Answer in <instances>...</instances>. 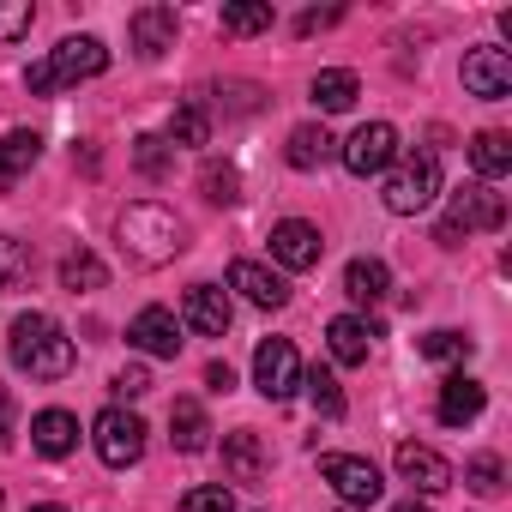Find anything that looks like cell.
I'll return each instance as SVG.
<instances>
[{"label":"cell","instance_id":"cell-1","mask_svg":"<svg viewBox=\"0 0 512 512\" xmlns=\"http://www.w3.org/2000/svg\"><path fill=\"white\" fill-rule=\"evenodd\" d=\"M7 356H13V368L31 374V380H67L73 362H79L73 338H67L61 320H49V314H19V320L7 326Z\"/></svg>","mask_w":512,"mask_h":512},{"label":"cell","instance_id":"cell-2","mask_svg":"<svg viewBox=\"0 0 512 512\" xmlns=\"http://www.w3.org/2000/svg\"><path fill=\"white\" fill-rule=\"evenodd\" d=\"M115 241H121V253H127L133 266H169L175 253L187 247V229H181V217L169 205L139 199V205H127L115 217Z\"/></svg>","mask_w":512,"mask_h":512},{"label":"cell","instance_id":"cell-3","mask_svg":"<svg viewBox=\"0 0 512 512\" xmlns=\"http://www.w3.org/2000/svg\"><path fill=\"white\" fill-rule=\"evenodd\" d=\"M103 67H109L103 37H67L61 49H49L43 61H31L25 85H31V97H55V91H67V85H79V79H97Z\"/></svg>","mask_w":512,"mask_h":512},{"label":"cell","instance_id":"cell-4","mask_svg":"<svg viewBox=\"0 0 512 512\" xmlns=\"http://www.w3.org/2000/svg\"><path fill=\"white\" fill-rule=\"evenodd\" d=\"M386 211H398V217H416V211H428L434 199H440V157L434 151H410V157H398L392 163V175H386Z\"/></svg>","mask_w":512,"mask_h":512},{"label":"cell","instance_id":"cell-5","mask_svg":"<svg viewBox=\"0 0 512 512\" xmlns=\"http://www.w3.org/2000/svg\"><path fill=\"white\" fill-rule=\"evenodd\" d=\"M500 223H506V199L488 193V187L476 181V187H458V193H452V205H446L434 241H440V247H464V235H476V229H500Z\"/></svg>","mask_w":512,"mask_h":512},{"label":"cell","instance_id":"cell-6","mask_svg":"<svg viewBox=\"0 0 512 512\" xmlns=\"http://www.w3.org/2000/svg\"><path fill=\"white\" fill-rule=\"evenodd\" d=\"M91 440H97V458H103L109 470H127V464L145 458V422H139L133 410H121V404H109V410L91 422Z\"/></svg>","mask_w":512,"mask_h":512},{"label":"cell","instance_id":"cell-7","mask_svg":"<svg viewBox=\"0 0 512 512\" xmlns=\"http://www.w3.org/2000/svg\"><path fill=\"white\" fill-rule=\"evenodd\" d=\"M253 386H260V398H272V404L296 398V386H302V356H296L290 338H266L260 350H253Z\"/></svg>","mask_w":512,"mask_h":512},{"label":"cell","instance_id":"cell-8","mask_svg":"<svg viewBox=\"0 0 512 512\" xmlns=\"http://www.w3.org/2000/svg\"><path fill=\"white\" fill-rule=\"evenodd\" d=\"M338 157H344V169L350 175H386L392 163H398V127L392 121H368V127H356L344 145H338Z\"/></svg>","mask_w":512,"mask_h":512},{"label":"cell","instance_id":"cell-9","mask_svg":"<svg viewBox=\"0 0 512 512\" xmlns=\"http://www.w3.org/2000/svg\"><path fill=\"white\" fill-rule=\"evenodd\" d=\"M320 476L332 482V494H338L344 506H374V500L386 494L380 470H374L368 458H356V452H326V458H320Z\"/></svg>","mask_w":512,"mask_h":512},{"label":"cell","instance_id":"cell-10","mask_svg":"<svg viewBox=\"0 0 512 512\" xmlns=\"http://www.w3.org/2000/svg\"><path fill=\"white\" fill-rule=\"evenodd\" d=\"M320 253H326V241H320L314 223L284 217V223L272 229V260H278L284 272H314V266H320Z\"/></svg>","mask_w":512,"mask_h":512},{"label":"cell","instance_id":"cell-11","mask_svg":"<svg viewBox=\"0 0 512 512\" xmlns=\"http://www.w3.org/2000/svg\"><path fill=\"white\" fill-rule=\"evenodd\" d=\"M464 91L482 103H500L512 91V55L506 49H470L464 55Z\"/></svg>","mask_w":512,"mask_h":512},{"label":"cell","instance_id":"cell-12","mask_svg":"<svg viewBox=\"0 0 512 512\" xmlns=\"http://www.w3.org/2000/svg\"><path fill=\"white\" fill-rule=\"evenodd\" d=\"M181 326H193L199 338H223V332L235 326V308H229V296H223L217 284H193V290L181 296Z\"/></svg>","mask_w":512,"mask_h":512},{"label":"cell","instance_id":"cell-13","mask_svg":"<svg viewBox=\"0 0 512 512\" xmlns=\"http://www.w3.org/2000/svg\"><path fill=\"white\" fill-rule=\"evenodd\" d=\"M127 344L145 356H181V320L169 308H139L127 326Z\"/></svg>","mask_w":512,"mask_h":512},{"label":"cell","instance_id":"cell-14","mask_svg":"<svg viewBox=\"0 0 512 512\" xmlns=\"http://www.w3.org/2000/svg\"><path fill=\"white\" fill-rule=\"evenodd\" d=\"M223 470H229V482H266V470H272V452H266V440L253 434V428H235V434H223Z\"/></svg>","mask_w":512,"mask_h":512},{"label":"cell","instance_id":"cell-15","mask_svg":"<svg viewBox=\"0 0 512 512\" xmlns=\"http://www.w3.org/2000/svg\"><path fill=\"white\" fill-rule=\"evenodd\" d=\"M398 476H404L416 494H440V488H452V464H446L434 446H416V440L398 446Z\"/></svg>","mask_w":512,"mask_h":512},{"label":"cell","instance_id":"cell-16","mask_svg":"<svg viewBox=\"0 0 512 512\" xmlns=\"http://www.w3.org/2000/svg\"><path fill=\"white\" fill-rule=\"evenodd\" d=\"M229 290H241L253 308H284L290 302V284L272 266H260V260H235L229 266Z\"/></svg>","mask_w":512,"mask_h":512},{"label":"cell","instance_id":"cell-17","mask_svg":"<svg viewBox=\"0 0 512 512\" xmlns=\"http://www.w3.org/2000/svg\"><path fill=\"white\" fill-rule=\"evenodd\" d=\"M127 31H133V49H139L145 61H157V55H169V49H175L181 19H175V7H139V13L127 19Z\"/></svg>","mask_w":512,"mask_h":512},{"label":"cell","instance_id":"cell-18","mask_svg":"<svg viewBox=\"0 0 512 512\" xmlns=\"http://www.w3.org/2000/svg\"><path fill=\"white\" fill-rule=\"evenodd\" d=\"M482 404H488V386H482V380H470V374H452V380L440 386V422H446V428L476 422V416H482Z\"/></svg>","mask_w":512,"mask_h":512},{"label":"cell","instance_id":"cell-19","mask_svg":"<svg viewBox=\"0 0 512 512\" xmlns=\"http://www.w3.org/2000/svg\"><path fill=\"white\" fill-rule=\"evenodd\" d=\"M31 446H37L43 458H67V452L79 446V416H73V410H37V416H31Z\"/></svg>","mask_w":512,"mask_h":512},{"label":"cell","instance_id":"cell-20","mask_svg":"<svg viewBox=\"0 0 512 512\" xmlns=\"http://www.w3.org/2000/svg\"><path fill=\"white\" fill-rule=\"evenodd\" d=\"M380 332L368 326V320H356V314H338L332 326H326V344H332V362H344V368H362L368 362V344H374Z\"/></svg>","mask_w":512,"mask_h":512},{"label":"cell","instance_id":"cell-21","mask_svg":"<svg viewBox=\"0 0 512 512\" xmlns=\"http://www.w3.org/2000/svg\"><path fill=\"white\" fill-rule=\"evenodd\" d=\"M37 157H43V139H37L31 127L7 133V139H0V187H19V181L37 169Z\"/></svg>","mask_w":512,"mask_h":512},{"label":"cell","instance_id":"cell-22","mask_svg":"<svg viewBox=\"0 0 512 512\" xmlns=\"http://www.w3.org/2000/svg\"><path fill=\"white\" fill-rule=\"evenodd\" d=\"M356 97H362V79H356L350 67L314 73V109H320V115H344V109H356Z\"/></svg>","mask_w":512,"mask_h":512},{"label":"cell","instance_id":"cell-23","mask_svg":"<svg viewBox=\"0 0 512 512\" xmlns=\"http://www.w3.org/2000/svg\"><path fill=\"white\" fill-rule=\"evenodd\" d=\"M169 440H175V452H205L211 446V416L193 398H175L169 404Z\"/></svg>","mask_w":512,"mask_h":512},{"label":"cell","instance_id":"cell-24","mask_svg":"<svg viewBox=\"0 0 512 512\" xmlns=\"http://www.w3.org/2000/svg\"><path fill=\"white\" fill-rule=\"evenodd\" d=\"M386 290H392L386 260H350V266H344V296H350L356 308H374Z\"/></svg>","mask_w":512,"mask_h":512},{"label":"cell","instance_id":"cell-25","mask_svg":"<svg viewBox=\"0 0 512 512\" xmlns=\"http://www.w3.org/2000/svg\"><path fill=\"white\" fill-rule=\"evenodd\" d=\"M332 151H338V139H332V133H326L320 121L296 127V133H290V145H284L290 169H320V163H332Z\"/></svg>","mask_w":512,"mask_h":512},{"label":"cell","instance_id":"cell-26","mask_svg":"<svg viewBox=\"0 0 512 512\" xmlns=\"http://www.w3.org/2000/svg\"><path fill=\"white\" fill-rule=\"evenodd\" d=\"M470 163H476V175H482V181L512 175V139H506L500 127H482V133L470 139Z\"/></svg>","mask_w":512,"mask_h":512},{"label":"cell","instance_id":"cell-27","mask_svg":"<svg viewBox=\"0 0 512 512\" xmlns=\"http://www.w3.org/2000/svg\"><path fill=\"white\" fill-rule=\"evenodd\" d=\"M169 151H193V145H205L211 139V115H205V103H181L175 115H169Z\"/></svg>","mask_w":512,"mask_h":512},{"label":"cell","instance_id":"cell-28","mask_svg":"<svg viewBox=\"0 0 512 512\" xmlns=\"http://www.w3.org/2000/svg\"><path fill=\"white\" fill-rule=\"evenodd\" d=\"M109 284V266L97 260V253H67V260H61V290H73V296H91V290H103Z\"/></svg>","mask_w":512,"mask_h":512},{"label":"cell","instance_id":"cell-29","mask_svg":"<svg viewBox=\"0 0 512 512\" xmlns=\"http://www.w3.org/2000/svg\"><path fill=\"white\" fill-rule=\"evenodd\" d=\"M302 386H308V398H314V410H320L326 422H344V410H350V404H344V386H338V374H332V368H308V374H302Z\"/></svg>","mask_w":512,"mask_h":512},{"label":"cell","instance_id":"cell-30","mask_svg":"<svg viewBox=\"0 0 512 512\" xmlns=\"http://www.w3.org/2000/svg\"><path fill=\"white\" fill-rule=\"evenodd\" d=\"M133 169H139L145 181H163V175L175 169V151H169V139H163V133H139V139H133Z\"/></svg>","mask_w":512,"mask_h":512},{"label":"cell","instance_id":"cell-31","mask_svg":"<svg viewBox=\"0 0 512 512\" xmlns=\"http://www.w3.org/2000/svg\"><path fill=\"white\" fill-rule=\"evenodd\" d=\"M416 350H422L428 362H446V368H452V362H470V350H476V338H464V332H452V326H440V332H428V338H422Z\"/></svg>","mask_w":512,"mask_h":512},{"label":"cell","instance_id":"cell-32","mask_svg":"<svg viewBox=\"0 0 512 512\" xmlns=\"http://www.w3.org/2000/svg\"><path fill=\"white\" fill-rule=\"evenodd\" d=\"M260 31H272V7H253V0L223 7V37H260Z\"/></svg>","mask_w":512,"mask_h":512},{"label":"cell","instance_id":"cell-33","mask_svg":"<svg viewBox=\"0 0 512 512\" xmlns=\"http://www.w3.org/2000/svg\"><path fill=\"white\" fill-rule=\"evenodd\" d=\"M199 187H205V199H211V205H235V199H241V175H235L229 163H223V169H217V163H205V169H199Z\"/></svg>","mask_w":512,"mask_h":512},{"label":"cell","instance_id":"cell-34","mask_svg":"<svg viewBox=\"0 0 512 512\" xmlns=\"http://www.w3.org/2000/svg\"><path fill=\"white\" fill-rule=\"evenodd\" d=\"M464 488H476V494H500V488H506L500 458H494V452H476V458L464 464Z\"/></svg>","mask_w":512,"mask_h":512},{"label":"cell","instance_id":"cell-35","mask_svg":"<svg viewBox=\"0 0 512 512\" xmlns=\"http://www.w3.org/2000/svg\"><path fill=\"white\" fill-rule=\"evenodd\" d=\"M25 272H31V247L13 241V235H0V290H13Z\"/></svg>","mask_w":512,"mask_h":512},{"label":"cell","instance_id":"cell-36","mask_svg":"<svg viewBox=\"0 0 512 512\" xmlns=\"http://www.w3.org/2000/svg\"><path fill=\"white\" fill-rule=\"evenodd\" d=\"M181 512H235V494L223 482H205V488H187L181 494Z\"/></svg>","mask_w":512,"mask_h":512},{"label":"cell","instance_id":"cell-37","mask_svg":"<svg viewBox=\"0 0 512 512\" xmlns=\"http://www.w3.org/2000/svg\"><path fill=\"white\" fill-rule=\"evenodd\" d=\"M31 25H37V7H31V0H7V7H0V43L31 37Z\"/></svg>","mask_w":512,"mask_h":512},{"label":"cell","instance_id":"cell-38","mask_svg":"<svg viewBox=\"0 0 512 512\" xmlns=\"http://www.w3.org/2000/svg\"><path fill=\"white\" fill-rule=\"evenodd\" d=\"M211 97L223 103V115H253L260 109V85H211Z\"/></svg>","mask_w":512,"mask_h":512},{"label":"cell","instance_id":"cell-39","mask_svg":"<svg viewBox=\"0 0 512 512\" xmlns=\"http://www.w3.org/2000/svg\"><path fill=\"white\" fill-rule=\"evenodd\" d=\"M115 392H121V398H145V392H151V368H139V362L121 368V374H115Z\"/></svg>","mask_w":512,"mask_h":512},{"label":"cell","instance_id":"cell-40","mask_svg":"<svg viewBox=\"0 0 512 512\" xmlns=\"http://www.w3.org/2000/svg\"><path fill=\"white\" fill-rule=\"evenodd\" d=\"M338 19H344L338 7H326V13H302V19H296V31H302V37H314V31H326V25H338Z\"/></svg>","mask_w":512,"mask_h":512},{"label":"cell","instance_id":"cell-41","mask_svg":"<svg viewBox=\"0 0 512 512\" xmlns=\"http://www.w3.org/2000/svg\"><path fill=\"white\" fill-rule=\"evenodd\" d=\"M205 386H211V392H235V368H229V362H211V368H205Z\"/></svg>","mask_w":512,"mask_h":512},{"label":"cell","instance_id":"cell-42","mask_svg":"<svg viewBox=\"0 0 512 512\" xmlns=\"http://www.w3.org/2000/svg\"><path fill=\"white\" fill-rule=\"evenodd\" d=\"M0 446H13V398L0 386Z\"/></svg>","mask_w":512,"mask_h":512},{"label":"cell","instance_id":"cell-43","mask_svg":"<svg viewBox=\"0 0 512 512\" xmlns=\"http://www.w3.org/2000/svg\"><path fill=\"white\" fill-rule=\"evenodd\" d=\"M398 512H428V506H422V500H404V506H398Z\"/></svg>","mask_w":512,"mask_h":512},{"label":"cell","instance_id":"cell-44","mask_svg":"<svg viewBox=\"0 0 512 512\" xmlns=\"http://www.w3.org/2000/svg\"><path fill=\"white\" fill-rule=\"evenodd\" d=\"M31 512H67V506H55V500H49V506H31Z\"/></svg>","mask_w":512,"mask_h":512},{"label":"cell","instance_id":"cell-45","mask_svg":"<svg viewBox=\"0 0 512 512\" xmlns=\"http://www.w3.org/2000/svg\"><path fill=\"white\" fill-rule=\"evenodd\" d=\"M0 506H7V500H0Z\"/></svg>","mask_w":512,"mask_h":512}]
</instances>
